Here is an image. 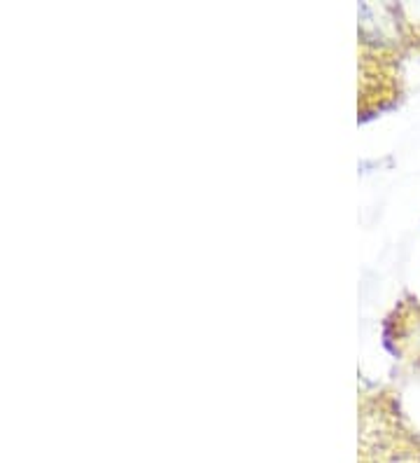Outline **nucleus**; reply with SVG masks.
<instances>
[{
	"mask_svg": "<svg viewBox=\"0 0 420 463\" xmlns=\"http://www.w3.org/2000/svg\"><path fill=\"white\" fill-rule=\"evenodd\" d=\"M395 328V333H387V342H397L395 351L409 356V361L418 363L420 365V307L414 309V317L402 318H390V330Z\"/></svg>",
	"mask_w": 420,
	"mask_h": 463,
	"instance_id": "1",
	"label": "nucleus"
}]
</instances>
